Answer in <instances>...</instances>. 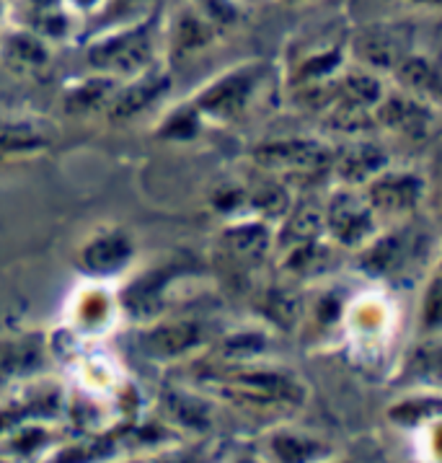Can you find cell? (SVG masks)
<instances>
[{
    "label": "cell",
    "instance_id": "obj_1",
    "mask_svg": "<svg viewBox=\"0 0 442 463\" xmlns=\"http://www.w3.org/2000/svg\"><path fill=\"white\" fill-rule=\"evenodd\" d=\"M225 393H233L243 404L251 407H282V404H300L303 386L293 375L282 371H239L221 386Z\"/></svg>",
    "mask_w": 442,
    "mask_h": 463
},
{
    "label": "cell",
    "instance_id": "obj_2",
    "mask_svg": "<svg viewBox=\"0 0 442 463\" xmlns=\"http://www.w3.org/2000/svg\"><path fill=\"white\" fill-rule=\"evenodd\" d=\"M153 52V39L147 26L129 29L125 34L104 39L96 47L89 50V60L96 68H107L114 73H135L143 65H147Z\"/></svg>",
    "mask_w": 442,
    "mask_h": 463
},
{
    "label": "cell",
    "instance_id": "obj_3",
    "mask_svg": "<svg viewBox=\"0 0 442 463\" xmlns=\"http://www.w3.org/2000/svg\"><path fill=\"white\" fill-rule=\"evenodd\" d=\"M326 225L336 241L344 246H357L372 236L375 215L365 197L354 192H339L326 207Z\"/></svg>",
    "mask_w": 442,
    "mask_h": 463
},
{
    "label": "cell",
    "instance_id": "obj_4",
    "mask_svg": "<svg viewBox=\"0 0 442 463\" xmlns=\"http://www.w3.org/2000/svg\"><path fill=\"white\" fill-rule=\"evenodd\" d=\"M332 150L315 140H279L254 150L259 166L272 171H318L332 164Z\"/></svg>",
    "mask_w": 442,
    "mask_h": 463
},
{
    "label": "cell",
    "instance_id": "obj_5",
    "mask_svg": "<svg viewBox=\"0 0 442 463\" xmlns=\"http://www.w3.org/2000/svg\"><path fill=\"white\" fill-rule=\"evenodd\" d=\"M207 326L202 321H168L161 326H153L143 336V347L153 357H182L207 342Z\"/></svg>",
    "mask_w": 442,
    "mask_h": 463
},
{
    "label": "cell",
    "instance_id": "obj_6",
    "mask_svg": "<svg viewBox=\"0 0 442 463\" xmlns=\"http://www.w3.org/2000/svg\"><path fill=\"white\" fill-rule=\"evenodd\" d=\"M422 197V182L411 174H383L375 179L368 192V204L372 213L399 215L411 210Z\"/></svg>",
    "mask_w": 442,
    "mask_h": 463
},
{
    "label": "cell",
    "instance_id": "obj_7",
    "mask_svg": "<svg viewBox=\"0 0 442 463\" xmlns=\"http://www.w3.org/2000/svg\"><path fill=\"white\" fill-rule=\"evenodd\" d=\"M269 243H272V236L261 222H240L222 231L221 251L233 264L254 267L267 257Z\"/></svg>",
    "mask_w": 442,
    "mask_h": 463
},
{
    "label": "cell",
    "instance_id": "obj_8",
    "mask_svg": "<svg viewBox=\"0 0 442 463\" xmlns=\"http://www.w3.org/2000/svg\"><path fill=\"white\" fill-rule=\"evenodd\" d=\"M378 122H383L390 130L422 137L432 128V111L422 101L390 96L386 101H378Z\"/></svg>",
    "mask_w": 442,
    "mask_h": 463
},
{
    "label": "cell",
    "instance_id": "obj_9",
    "mask_svg": "<svg viewBox=\"0 0 442 463\" xmlns=\"http://www.w3.org/2000/svg\"><path fill=\"white\" fill-rule=\"evenodd\" d=\"M254 89V78L249 73H233L222 78L212 89H207L200 99V109L215 117H233L239 114Z\"/></svg>",
    "mask_w": 442,
    "mask_h": 463
},
{
    "label": "cell",
    "instance_id": "obj_10",
    "mask_svg": "<svg viewBox=\"0 0 442 463\" xmlns=\"http://www.w3.org/2000/svg\"><path fill=\"white\" fill-rule=\"evenodd\" d=\"M386 153L375 148L372 143H360L347 148L339 161H336V174L347 182V184H360L368 182L375 174H381V168L386 166Z\"/></svg>",
    "mask_w": 442,
    "mask_h": 463
},
{
    "label": "cell",
    "instance_id": "obj_11",
    "mask_svg": "<svg viewBox=\"0 0 442 463\" xmlns=\"http://www.w3.org/2000/svg\"><path fill=\"white\" fill-rule=\"evenodd\" d=\"M166 89V75H150V78H143V80L132 83L129 89H125V91L111 101L109 117L111 119H127V117H135L137 111L146 109L147 104H153L158 96H164Z\"/></svg>",
    "mask_w": 442,
    "mask_h": 463
},
{
    "label": "cell",
    "instance_id": "obj_12",
    "mask_svg": "<svg viewBox=\"0 0 442 463\" xmlns=\"http://www.w3.org/2000/svg\"><path fill=\"white\" fill-rule=\"evenodd\" d=\"M129 257H132V243L122 233L99 236L83 251V261L91 272H117L122 264H127Z\"/></svg>",
    "mask_w": 442,
    "mask_h": 463
},
{
    "label": "cell",
    "instance_id": "obj_13",
    "mask_svg": "<svg viewBox=\"0 0 442 463\" xmlns=\"http://www.w3.org/2000/svg\"><path fill=\"white\" fill-rule=\"evenodd\" d=\"M326 448L300 432H277L272 438V453L279 463H314Z\"/></svg>",
    "mask_w": 442,
    "mask_h": 463
},
{
    "label": "cell",
    "instance_id": "obj_14",
    "mask_svg": "<svg viewBox=\"0 0 442 463\" xmlns=\"http://www.w3.org/2000/svg\"><path fill=\"white\" fill-rule=\"evenodd\" d=\"M321 233V213L315 210V204L303 203L293 210V215L285 222L282 231V243L285 246H303V243H314Z\"/></svg>",
    "mask_w": 442,
    "mask_h": 463
},
{
    "label": "cell",
    "instance_id": "obj_15",
    "mask_svg": "<svg viewBox=\"0 0 442 463\" xmlns=\"http://www.w3.org/2000/svg\"><path fill=\"white\" fill-rule=\"evenodd\" d=\"M166 411L171 420L189 430H207L210 427V407L204 404L200 396L174 391L166 396Z\"/></svg>",
    "mask_w": 442,
    "mask_h": 463
},
{
    "label": "cell",
    "instance_id": "obj_16",
    "mask_svg": "<svg viewBox=\"0 0 442 463\" xmlns=\"http://www.w3.org/2000/svg\"><path fill=\"white\" fill-rule=\"evenodd\" d=\"M5 60L16 68H42L47 62V50L29 34H11L5 39Z\"/></svg>",
    "mask_w": 442,
    "mask_h": 463
},
{
    "label": "cell",
    "instance_id": "obj_17",
    "mask_svg": "<svg viewBox=\"0 0 442 463\" xmlns=\"http://www.w3.org/2000/svg\"><path fill=\"white\" fill-rule=\"evenodd\" d=\"M212 39V29L210 24L202 21L200 16H194L192 11H184L179 21H176V34H174V44L179 52H194L204 47Z\"/></svg>",
    "mask_w": 442,
    "mask_h": 463
},
{
    "label": "cell",
    "instance_id": "obj_18",
    "mask_svg": "<svg viewBox=\"0 0 442 463\" xmlns=\"http://www.w3.org/2000/svg\"><path fill=\"white\" fill-rule=\"evenodd\" d=\"M396 75L404 80L409 89H414V91L437 93V71L424 57H404V60H399Z\"/></svg>",
    "mask_w": 442,
    "mask_h": 463
},
{
    "label": "cell",
    "instance_id": "obj_19",
    "mask_svg": "<svg viewBox=\"0 0 442 463\" xmlns=\"http://www.w3.org/2000/svg\"><path fill=\"white\" fill-rule=\"evenodd\" d=\"M342 93L347 99L350 107H357V109H368V107H375L383 96V89L381 83L368 73H352L342 80Z\"/></svg>",
    "mask_w": 442,
    "mask_h": 463
},
{
    "label": "cell",
    "instance_id": "obj_20",
    "mask_svg": "<svg viewBox=\"0 0 442 463\" xmlns=\"http://www.w3.org/2000/svg\"><path fill=\"white\" fill-rule=\"evenodd\" d=\"M399 260H401V241L396 236H386L372 249H368V254L362 257V264L372 275H383V272H390L399 264Z\"/></svg>",
    "mask_w": 442,
    "mask_h": 463
},
{
    "label": "cell",
    "instance_id": "obj_21",
    "mask_svg": "<svg viewBox=\"0 0 442 463\" xmlns=\"http://www.w3.org/2000/svg\"><path fill=\"white\" fill-rule=\"evenodd\" d=\"M435 411H437L435 399H417V402H406L401 407L390 409V417L409 425V422H422L427 414H435Z\"/></svg>",
    "mask_w": 442,
    "mask_h": 463
},
{
    "label": "cell",
    "instance_id": "obj_22",
    "mask_svg": "<svg viewBox=\"0 0 442 463\" xmlns=\"http://www.w3.org/2000/svg\"><path fill=\"white\" fill-rule=\"evenodd\" d=\"M267 311H272V318L279 326H293L297 318V300L287 293H272L267 300Z\"/></svg>",
    "mask_w": 442,
    "mask_h": 463
},
{
    "label": "cell",
    "instance_id": "obj_23",
    "mask_svg": "<svg viewBox=\"0 0 442 463\" xmlns=\"http://www.w3.org/2000/svg\"><path fill=\"white\" fill-rule=\"evenodd\" d=\"M264 345H267V339H264L261 334L240 332V334H236V336H230V339H225L222 350H225V354L236 357V354H254V353H259V350H261Z\"/></svg>",
    "mask_w": 442,
    "mask_h": 463
},
{
    "label": "cell",
    "instance_id": "obj_24",
    "mask_svg": "<svg viewBox=\"0 0 442 463\" xmlns=\"http://www.w3.org/2000/svg\"><path fill=\"white\" fill-rule=\"evenodd\" d=\"M107 93H109L107 80H93V83L80 86V89L71 96V101H73V104H68V107H73V109H89V107H93V104L104 101V99H107Z\"/></svg>",
    "mask_w": 442,
    "mask_h": 463
},
{
    "label": "cell",
    "instance_id": "obj_25",
    "mask_svg": "<svg viewBox=\"0 0 442 463\" xmlns=\"http://www.w3.org/2000/svg\"><path fill=\"white\" fill-rule=\"evenodd\" d=\"M207 19L215 24H230L236 19V5L230 0H202Z\"/></svg>",
    "mask_w": 442,
    "mask_h": 463
},
{
    "label": "cell",
    "instance_id": "obj_26",
    "mask_svg": "<svg viewBox=\"0 0 442 463\" xmlns=\"http://www.w3.org/2000/svg\"><path fill=\"white\" fill-rule=\"evenodd\" d=\"M194 132H197V119H194V114L179 111V114L166 125L164 135H168V137H182V135H194Z\"/></svg>",
    "mask_w": 442,
    "mask_h": 463
},
{
    "label": "cell",
    "instance_id": "obj_27",
    "mask_svg": "<svg viewBox=\"0 0 442 463\" xmlns=\"http://www.w3.org/2000/svg\"><path fill=\"white\" fill-rule=\"evenodd\" d=\"M437 279L429 285V293H427V311H424V316H427V324L429 326H435L437 324V318H440V293H437Z\"/></svg>",
    "mask_w": 442,
    "mask_h": 463
},
{
    "label": "cell",
    "instance_id": "obj_28",
    "mask_svg": "<svg viewBox=\"0 0 442 463\" xmlns=\"http://www.w3.org/2000/svg\"><path fill=\"white\" fill-rule=\"evenodd\" d=\"M150 0H114V11L117 14H137L140 8H146Z\"/></svg>",
    "mask_w": 442,
    "mask_h": 463
},
{
    "label": "cell",
    "instance_id": "obj_29",
    "mask_svg": "<svg viewBox=\"0 0 442 463\" xmlns=\"http://www.w3.org/2000/svg\"><path fill=\"white\" fill-rule=\"evenodd\" d=\"M161 463H200V461H197V456L192 458V456H182V453H179V456H171V458H166V461H161Z\"/></svg>",
    "mask_w": 442,
    "mask_h": 463
},
{
    "label": "cell",
    "instance_id": "obj_30",
    "mask_svg": "<svg viewBox=\"0 0 442 463\" xmlns=\"http://www.w3.org/2000/svg\"><path fill=\"white\" fill-rule=\"evenodd\" d=\"M75 3H78V5H83V8H86V5H91V3H96V0H75Z\"/></svg>",
    "mask_w": 442,
    "mask_h": 463
},
{
    "label": "cell",
    "instance_id": "obj_31",
    "mask_svg": "<svg viewBox=\"0 0 442 463\" xmlns=\"http://www.w3.org/2000/svg\"><path fill=\"white\" fill-rule=\"evenodd\" d=\"M239 463H251V461H239Z\"/></svg>",
    "mask_w": 442,
    "mask_h": 463
},
{
    "label": "cell",
    "instance_id": "obj_32",
    "mask_svg": "<svg viewBox=\"0 0 442 463\" xmlns=\"http://www.w3.org/2000/svg\"><path fill=\"white\" fill-rule=\"evenodd\" d=\"M429 3H437V0H429Z\"/></svg>",
    "mask_w": 442,
    "mask_h": 463
}]
</instances>
